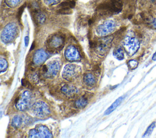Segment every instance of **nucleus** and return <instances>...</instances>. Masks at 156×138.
Here are the masks:
<instances>
[{
	"label": "nucleus",
	"instance_id": "obj_1",
	"mask_svg": "<svg viewBox=\"0 0 156 138\" xmlns=\"http://www.w3.org/2000/svg\"><path fill=\"white\" fill-rule=\"evenodd\" d=\"M122 7V3L121 0H110L99 4L96 10L102 15L118 13Z\"/></svg>",
	"mask_w": 156,
	"mask_h": 138
},
{
	"label": "nucleus",
	"instance_id": "obj_2",
	"mask_svg": "<svg viewBox=\"0 0 156 138\" xmlns=\"http://www.w3.org/2000/svg\"><path fill=\"white\" fill-rule=\"evenodd\" d=\"M63 43L64 39L63 36L58 34H55L48 40L46 47L49 51L53 52L55 50L62 49L63 46Z\"/></svg>",
	"mask_w": 156,
	"mask_h": 138
},
{
	"label": "nucleus",
	"instance_id": "obj_3",
	"mask_svg": "<svg viewBox=\"0 0 156 138\" xmlns=\"http://www.w3.org/2000/svg\"><path fill=\"white\" fill-rule=\"evenodd\" d=\"M17 34V27L15 24L10 23L7 25L1 33V40L4 43H9L15 38Z\"/></svg>",
	"mask_w": 156,
	"mask_h": 138
},
{
	"label": "nucleus",
	"instance_id": "obj_4",
	"mask_svg": "<svg viewBox=\"0 0 156 138\" xmlns=\"http://www.w3.org/2000/svg\"><path fill=\"white\" fill-rule=\"evenodd\" d=\"M112 40L113 38L110 36L102 38L98 41H95L96 45L94 49H96L97 52L102 55L105 54L107 52L108 49L110 48Z\"/></svg>",
	"mask_w": 156,
	"mask_h": 138
},
{
	"label": "nucleus",
	"instance_id": "obj_5",
	"mask_svg": "<svg viewBox=\"0 0 156 138\" xmlns=\"http://www.w3.org/2000/svg\"><path fill=\"white\" fill-rule=\"evenodd\" d=\"M124 46L128 53L133 55L138 49L140 44L138 40L135 37L128 36L124 40Z\"/></svg>",
	"mask_w": 156,
	"mask_h": 138
},
{
	"label": "nucleus",
	"instance_id": "obj_6",
	"mask_svg": "<svg viewBox=\"0 0 156 138\" xmlns=\"http://www.w3.org/2000/svg\"><path fill=\"white\" fill-rule=\"evenodd\" d=\"M30 137H52V134L49 129L43 125H37L35 129L29 131Z\"/></svg>",
	"mask_w": 156,
	"mask_h": 138
},
{
	"label": "nucleus",
	"instance_id": "obj_7",
	"mask_svg": "<svg viewBox=\"0 0 156 138\" xmlns=\"http://www.w3.org/2000/svg\"><path fill=\"white\" fill-rule=\"evenodd\" d=\"M32 110L34 114H35L36 116L40 118H44L48 116L50 112L48 105L42 102H37L34 105Z\"/></svg>",
	"mask_w": 156,
	"mask_h": 138
},
{
	"label": "nucleus",
	"instance_id": "obj_8",
	"mask_svg": "<svg viewBox=\"0 0 156 138\" xmlns=\"http://www.w3.org/2000/svg\"><path fill=\"white\" fill-rule=\"evenodd\" d=\"M30 101V94L27 91H25L21 94L20 98L18 97L15 100L16 108L20 110H24L29 106Z\"/></svg>",
	"mask_w": 156,
	"mask_h": 138
},
{
	"label": "nucleus",
	"instance_id": "obj_9",
	"mask_svg": "<svg viewBox=\"0 0 156 138\" xmlns=\"http://www.w3.org/2000/svg\"><path fill=\"white\" fill-rule=\"evenodd\" d=\"M115 27V24L113 21H107L97 28V32L100 35H107L113 32Z\"/></svg>",
	"mask_w": 156,
	"mask_h": 138
},
{
	"label": "nucleus",
	"instance_id": "obj_10",
	"mask_svg": "<svg viewBox=\"0 0 156 138\" xmlns=\"http://www.w3.org/2000/svg\"><path fill=\"white\" fill-rule=\"evenodd\" d=\"M76 67V66L74 64H68L65 66L63 72V76L65 79L71 80L76 77L77 74Z\"/></svg>",
	"mask_w": 156,
	"mask_h": 138
},
{
	"label": "nucleus",
	"instance_id": "obj_11",
	"mask_svg": "<svg viewBox=\"0 0 156 138\" xmlns=\"http://www.w3.org/2000/svg\"><path fill=\"white\" fill-rule=\"evenodd\" d=\"M65 57L69 61H76L80 58L79 52L73 46L68 47L65 51Z\"/></svg>",
	"mask_w": 156,
	"mask_h": 138
},
{
	"label": "nucleus",
	"instance_id": "obj_12",
	"mask_svg": "<svg viewBox=\"0 0 156 138\" xmlns=\"http://www.w3.org/2000/svg\"><path fill=\"white\" fill-rule=\"evenodd\" d=\"M59 63H58V61H53L52 63L49 64L48 66H47L48 70L46 72L45 75L49 77H54L57 74L58 71L59 70Z\"/></svg>",
	"mask_w": 156,
	"mask_h": 138
},
{
	"label": "nucleus",
	"instance_id": "obj_13",
	"mask_svg": "<svg viewBox=\"0 0 156 138\" xmlns=\"http://www.w3.org/2000/svg\"><path fill=\"white\" fill-rule=\"evenodd\" d=\"M46 58L47 54L46 52L43 50L40 49L38 50L34 55V62L37 64H40L43 63L46 60Z\"/></svg>",
	"mask_w": 156,
	"mask_h": 138
},
{
	"label": "nucleus",
	"instance_id": "obj_14",
	"mask_svg": "<svg viewBox=\"0 0 156 138\" xmlns=\"http://www.w3.org/2000/svg\"><path fill=\"white\" fill-rule=\"evenodd\" d=\"M62 91L66 95L71 96L76 92V88L73 86L65 85L62 88Z\"/></svg>",
	"mask_w": 156,
	"mask_h": 138
},
{
	"label": "nucleus",
	"instance_id": "obj_15",
	"mask_svg": "<svg viewBox=\"0 0 156 138\" xmlns=\"http://www.w3.org/2000/svg\"><path fill=\"white\" fill-rule=\"evenodd\" d=\"M123 98H124V97H120L118 99H116L115 101V102L105 111V115H107V114L108 115V114H110L112 112H113L119 106V105L121 103V102L122 101Z\"/></svg>",
	"mask_w": 156,
	"mask_h": 138
},
{
	"label": "nucleus",
	"instance_id": "obj_16",
	"mask_svg": "<svg viewBox=\"0 0 156 138\" xmlns=\"http://www.w3.org/2000/svg\"><path fill=\"white\" fill-rule=\"evenodd\" d=\"M26 121L27 120H24L23 117L20 116H16L13 118L12 120V125L15 128H19L23 125V123L24 122H26Z\"/></svg>",
	"mask_w": 156,
	"mask_h": 138
},
{
	"label": "nucleus",
	"instance_id": "obj_17",
	"mask_svg": "<svg viewBox=\"0 0 156 138\" xmlns=\"http://www.w3.org/2000/svg\"><path fill=\"white\" fill-rule=\"evenodd\" d=\"M84 81L87 85L92 86L95 83L96 79L91 74H87L84 76Z\"/></svg>",
	"mask_w": 156,
	"mask_h": 138
},
{
	"label": "nucleus",
	"instance_id": "obj_18",
	"mask_svg": "<svg viewBox=\"0 0 156 138\" xmlns=\"http://www.w3.org/2000/svg\"><path fill=\"white\" fill-rule=\"evenodd\" d=\"M87 98L85 97H82L75 102V105L77 108H83L87 105Z\"/></svg>",
	"mask_w": 156,
	"mask_h": 138
},
{
	"label": "nucleus",
	"instance_id": "obj_19",
	"mask_svg": "<svg viewBox=\"0 0 156 138\" xmlns=\"http://www.w3.org/2000/svg\"><path fill=\"white\" fill-rule=\"evenodd\" d=\"M46 19V17L44 14L38 12L37 11L35 12V22L38 24H42L44 22Z\"/></svg>",
	"mask_w": 156,
	"mask_h": 138
},
{
	"label": "nucleus",
	"instance_id": "obj_20",
	"mask_svg": "<svg viewBox=\"0 0 156 138\" xmlns=\"http://www.w3.org/2000/svg\"><path fill=\"white\" fill-rule=\"evenodd\" d=\"M155 126V122H152L151 124L147 127V129L146 130L145 133H144V134L143 136V137H146L150 136V135L152 134Z\"/></svg>",
	"mask_w": 156,
	"mask_h": 138
},
{
	"label": "nucleus",
	"instance_id": "obj_21",
	"mask_svg": "<svg viewBox=\"0 0 156 138\" xmlns=\"http://www.w3.org/2000/svg\"><path fill=\"white\" fill-rule=\"evenodd\" d=\"M114 55L118 60H122L124 58V53L122 48L118 47L114 51Z\"/></svg>",
	"mask_w": 156,
	"mask_h": 138
},
{
	"label": "nucleus",
	"instance_id": "obj_22",
	"mask_svg": "<svg viewBox=\"0 0 156 138\" xmlns=\"http://www.w3.org/2000/svg\"><path fill=\"white\" fill-rule=\"evenodd\" d=\"M71 8L70 7H63V8H60L58 11L57 13L59 14H70L72 13V10L71 9Z\"/></svg>",
	"mask_w": 156,
	"mask_h": 138
},
{
	"label": "nucleus",
	"instance_id": "obj_23",
	"mask_svg": "<svg viewBox=\"0 0 156 138\" xmlns=\"http://www.w3.org/2000/svg\"><path fill=\"white\" fill-rule=\"evenodd\" d=\"M21 0H5L7 4L11 7H15L16 6Z\"/></svg>",
	"mask_w": 156,
	"mask_h": 138
},
{
	"label": "nucleus",
	"instance_id": "obj_24",
	"mask_svg": "<svg viewBox=\"0 0 156 138\" xmlns=\"http://www.w3.org/2000/svg\"><path fill=\"white\" fill-rule=\"evenodd\" d=\"M0 65H1V72H3L4 71H5L7 67V61L3 59V58H1V60H0Z\"/></svg>",
	"mask_w": 156,
	"mask_h": 138
},
{
	"label": "nucleus",
	"instance_id": "obj_25",
	"mask_svg": "<svg viewBox=\"0 0 156 138\" xmlns=\"http://www.w3.org/2000/svg\"><path fill=\"white\" fill-rule=\"evenodd\" d=\"M128 65L129 66V67L132 69H135L138 66V62L136 60H130L128 62Z\"/></svg>",
	"mask_w": 156,
	"mask_h": 138
},
{
	"label": "nucleus",
	"instance_id": "obj_26",
	"mask_svg": "<svg viewBox=\"0 0 156 138\" xmlns=\"http://www.w3.org/2000/svg\"><path fill=\"white\" fill-rule=\"evenodd\" d=\"M44 2L48 5H53L57 4L59 0H44Z\"/></svg>",
	"mask_w": 156,
	"mask_h": 138
},
{
	"label": "nucleus",
	"instance_id": "obj_27",
	"mask_svg": "<svg viewBox=\"0 0 156 138\" xmlns=\"http://www.w3.org/2000/svg\"><path fill=\"white\" fill-rule=\"evenodd\" d=\"M24 7H25V4H24V5H23L20 8V9H19V10H18V18H20V16H21Z\"/></svg>",
	"mask_w": 156,
	"mask_h": 138
},
{
	"label": "nucleus",
	"instance_id": "obj_28",
	"mask_svg": "<svg viewBox=\"0 0 156 138\" xmlns=\"http://www.w3.org/2000/svg\"><path fill=\"white\" fill-rule=\"evenodd\" d=\"M29 41V36H25V38H24V43H25V46H27L28 45Z\"/></svg>",
	"mask_w": 156,
	"mask_h": 138
},
{
	"label": "nucleus",
	"instance_id": "obj_29",
	"mask_svg": "<svg viewBox=\"0 0 156 138\" xmlns=\"http://www.w3.org/2000/svg\"><path fill=\"white\" fill-rule=\"evenodd\" d=\"M21 83H22V85L24 86H26V85L27 81H26V80L25 79H23V80H21Z\"/></svg>",
	"mask_w": 156,
	"mask_h": 138
},
{
	"label": "nucleus",
	"instance_id": "obj_30",
	"mask_svg": "<svg viewBox=\"0 0 156 138\" xmlns=\"http://www.w3.org/2000/svg\"><path fill=\"white\" fill-rule=\"evenodd\" d=\"M152 59V60H154V61H155V60H156V51H155V52L153 54Z\"/></svg>",
	"mask_w": 156,
	"mask_h": 138
},
{
	"label": "nucleus",
	"instance_id": "obj_31",
	"mask_svg": "<svg viewBox=\"0 0 156 138\" xmlns=\"http://www.w3.org/2000/svg\"><path fill=\"white\" fill-rule=\"evenodd\" d=\"M152 24H153V26L156 28V19H154L153 21H152Z\"/></svg>",
	"mask_w": 156,
	"mask_h": 138
},
{
	"label": "nucleus",
	"instance_id": "obj_32",
	"mask_svg": "<svg viewBox=\"0 0 156 138\" xmlns=\"http://www.w3.org/2000/svg\"><path fill=\"white\" fill-rule=\"evenodd\" d=\"M34 46H35V43H32V46H31V48H30V50H32L33 49H34Z\"/></svg>",
	"mask_w": 156,
	"mask_h": 138
}]
</instances>
